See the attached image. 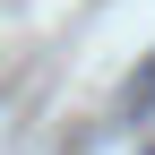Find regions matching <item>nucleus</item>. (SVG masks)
Returning <instances> with one entry per match:
<instances>
[{"mask_svg": "<svg viewBox=\"0 0 155 155\" xmlns=\"http://www.w3.org/2000/svg\"><path fill=\"white\" fill-rule=\"evenodd\" d=\"M121 104H129V121H138V112H155V52H147V69L129 78V95H121Z\"/></svg>", "mask_w": 155, "mask_h": 155, "instance_id": "f257e3e1", "label": "nucleus"}]
</instances>
